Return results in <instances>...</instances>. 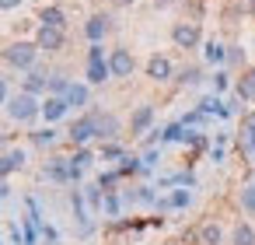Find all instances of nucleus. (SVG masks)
<instances>
[{
    "mask_svg": "<svg viewBox=\"0 0 255 245\" xmlns=\"http://www.w3.org/2000/svg\"><path fill=\"white\" fill-rule=\"evenodd\" d=\"M7 116H11L14 123H32L35 116H42V102H39L35 95H28V91L11 95V98H7Z\"/></svg>",
    "mask_w": 255,
    "mask_h": 245,
    "instance_id": "1",
    "label": "nucleus"
},
{
    "mask_svg": "<svg viewBox=\"0 0 255 245\" xmlns=\"http://www.w3.org/2000/svg\"><path fill=\"white\" fill-rule=\"evenodd\" d=\"M39 42H11L7 49H4V60L11 63V67H18V70H32L35 67V60H39Z\"/></svg>",
    "mask_w": 255,
    "mask_h": 245,
    "instance_id": "2",
    "label": "nucleus"
},
{
    "mask_svg": "<svg viewBox=\"0 0 255 245\" xmlns=\"http://www.w3.org/2000/svg\"><path fill=\"white\" fill-rule=\"evenodd\" d=\"M171 39H175L178 49H196V46H199V28H196L192 21H178V25L171 28Z\"/></svg>",
    "mask_w": 255,
    "mask_h": 245,
    "instance_id": "3",
    "label": "nucleus"
},
{
    "mask_svg": "<svg viewBox=\"0 0 255 245\" xmlns=\"http://www.w3.org/2000/svg\"><path fill=\"white\" fill-rule=\"evenodd\" d=\"M133 67H136V60H133L129 49H112V53H109V70H112V77H129Z\"/></svg>",
    "mask_w": 255,
    "mask_h": 245,
    "instance_id": "4",
    "label": "nucleus"
},
{
    "mask_svg": "<svg viewBox=\"0 0 255 245\" xmlns=\"http://www.w3.org/2000/svg\"><path fill=\"white\" fill-rule=\"evenodd\" d=\"M35 42H39V49H42V53H60V49H63V28L42 25V28H39V35H35Z\"/></svg>",
    "mask_w": 255,
    "mask_h": 245,
    "instance_id": "5",
    "label": "nucleus"
},
{
    "mask_svg": "<svg viewBox=\"0 0 255 245\" xmlns=\"http://www.w3.org/2000/svg\"><path fill=\"white\" fill-rule=\"evenodd\" d=\"M91 137H98V119L95 116H84V119H77L74 126H70V140L81 147V144H88Z\"/></svg>",
    "mask_w": 255,
    "mask_h": 245,
    "instance_id": "6",
    "label": "nucleus"
},
{
    "mask_svg": "<svg viewBox=\"0 0 255 245\" xmlns=\"http://www.w3.org/2000/svg\"><path fill=\"white\" fill-rule=\"evenodd\" d=\"M147 77H150V81H171V60L161 56V53H154V56L147 60Z\"/></svg>",
    "mask_w": 255,
    "mask_h": 245,
    "instance_id": "7",
    "label": "nucleus"
},
{
    "mask_svg": "<svg viewBox=\"0 0 255 245\" xmlns=\"http://www.w3.org/2000/svg\"><path fill=\"white\" fill-rule=\"evenodd\" d=\"M67 98L63 95H49L46 102H42V116H46V123H56V119H63L67 116Z\"/></svg>",
    "mask_w": 255,
    "mask_h": 245,
    "instance_id": "8",
    "label": "nucleus"
},
{
    "mask_svg": "<svg viewBox=\"0 0 255 245\" xmlns=\"http://www.w3.org/2000/svg\"><path fill=\"white\" fill-rule=\"evenodd\" d=\"M150 123H154V105H140V109L133 112V119H129V130H133V133H147Z\"/></svg>",
    "mask_w": 255,
    "mask_h": 245,
    "instance_id": "9",
    "label": "nucleus"
},
{
    "mask_svg": "<svg viewBox=\"0 0 255 245\" xmlns=\"http://www.w3.org/2000/svg\"><path fill=\"white\" fill-rule=\"evenodd\" d=\"M46 88H49V74L39 70V67H32L28 77H25V91H28V95H39V91H46Z\"/></svg>",
    "mask_w": 255,
    "mask_h": 245,
    "instance_id": "10",
    "label": "nucleus"
},
{
    "mask_svg": "<svg viewBox=\"0 0 255 245\" xmlns=\"http://www.w3.org/2000/svg\"><path fill=\"white\" fill-rule=\"evenodd\" d=\"M109 32V18L105 14H95V18H88V25H84V35L91 39V42H102V35Z\"/></svg>",
    "mask_w": 255,
    "mask_h": 245,
    "instance_id": "11",
    "label": "nucleus"
},
{
    "mask_svg": "<svg viewBox=\"0 0 255 245\" xmlns=\"http://www.w3.org/2000/svg\"><path fill=\"white\" fill-rule=\"evenodd\" d=\"M109 77H112L109 60H88V81H91V84H105Z\"/></svg>",
    "mask_w": 255,
    "mask_h": 245,
    "instance_id": "12",
    "label": "nucleus"
},
{
    "mask_svg": "<svg viewBox=\"0 0 255 245\" xmlns=\"http://www.w3.org/2000/svg\"><path fill=\"white\" fill-rule=\"evenodd\" d=\"M63 98H67L70 109H84V105H88V84H70Z\"/></svg>",
    "mask_w": 255,
    "mask_h": 245,
    "instance_id": "13",
    "label": "nucleus"
},
{
    "mask_svg": "<svg viewBox=\"0 0 255 245\" xmlns=\"http://www.w3.org/2000/svg\"><path fill=\"white\" fill-rule=\"evenodd\" d=\"M98 119V137L102 140H116L119 137V119L116 116H95Z\"/></svg>",
    "mask_w": 255,
    "mask_h": 245,
    "instance_id": "14",
    "label": "nucleus"
},
{
    "mask_svg": "<svg viewBox=\"0 0 255 245\" xmlns=\"http://www.w3.org/2000/svg\"><path fill=\"white\" fill-rule=\"evenodd\" d=\"M203 56H206V63H224V60H227V46L217 42V39H210V42L203 46Z\"/></svg>",
    "mask_w": 255,
    "mask_h": 245,
    "instance_id": "15",
    "label": "nucleus"
},
{
    "mask_svg": "<svg viewBox=\"0 0 255 245\" xmlns=\"http://www.w3.org/2000/svg\"><path fill=\"white\" fill-rule=\"evenodd\" d=\"M189 203H192V193H189V189H175V193H171L168 200H161L157 207H175V210H182V207H189Z\"/></svg>",
    "mask_w": 255,
    "mask_h": 245,
    "instance_id": "16",
    "label": "nucleus"
},
{
    "mask_svg": "<svg viewBox=\"0 0 255 245\" xmlns=\"http://www.w3.org/2000/svg\"><path fill=\"white\" fill-rule=\"evenodd\" d=\"M42 25H53V28H63V25H67V14H63L60 7H46V11H42Z\"/></svg>",
    "mask_w": 255,
    "mask_h": 245,
    "instance_id": "17",
    "label": "nucleus"
},
{
    "mask_svg": "<svg viewBox=\"0 0 255 245\" xmlns=\"http://www.w3.org/2000/svg\"><path fill=\"white\" fill-rule=\"evenodd\" d=\"M234 245H255V228L252 224H238L234 228Z\"/></svg>",
    "mask_w": 255,
    "mask_h": 245,
    "instance_id": "18",
    "label": "nucleus"
},
{
    "mask_svg": "<svg viewBox=\"0 0 255 245\" xmlns=\"http://www.w3.org/2000/svg\"><path fill=\"white\" fill-rule=\"evenodd\" d=\"M199 238H203V245H220L224 231H220V224H206V228L199 231Z\"/></svg>",
    "mask_w": 255,
    "mask_h": 245,
    "instance_id": "19",
    "label": "nucleus"
},
{
    "mask_svg": "<svg viewBox=\"0 0 255 245\" xmlns=\"http://www.w3.org/2000/svg\"><path fill=\"white\" fill-rule=\"evenodd\" d=\"M238 98H255V70H248L238 84Z\"/></svg>",
    "mask_w": 255,
    "mask_h": 245,
    "instance_id": "20",
    "label": "nucleus"
},
{
    "mask_svg": "<svg viewBox=\"0 0 255 245\" xmlns=\"http://www.w3.org/2000/svg\"><path fill=\"white\" fill-rule=\"evenodd\" d=\"M67 88H70V81H63V74H49V91L53 95H67Z\"/></svg>",
    "mask_w": 255,
    "mask_h": 245,
    "instance_id": "21",
    "label": "nucleus"
},
{
    "mask_svg": "<svg viewBox=\"0 0 255 245\" xmlns=\"http://www.w3.org/2000/svg\"><path fill=\"white\" fill-rule=\"evenodd\" d=\"M241 207H245L248 214H255V182L241 189Z\"/></svg>",
    "mask_w": 255,
    "mask_h": 245,
    "instance_id": "22",
    "label": "nucleus"
},
{
    "mask_svg": "<svg viewBox=\"0 0 255 245\" xmlns=\"http://www.w3.org/2000/svg\"><path fill=\"white\" fill-rule=\"evenodd\" d=\"M178 81H182V84H199L203 74H199V67H185V70L178 74Z\"/></svg>",
    "mask_w": 255,
    "mask_h": 245,
    "instance_id": "23",
    "label": "nucleus"
},
{
    "mask_svg": "<svg viewBox=\"0 0 255 245\" xmlns=\"http://www.w3.org/2000/svg\"><path fill=\"white\" fill-rule=\"evenodd\" d=\"M32 140L39 147H49V144H56V130H39V133H32Z\"/></svg>",
    "mask_w": 255,
    "mask_h": 245,
    "instance_id": "24",
    "label": "nucleus"
},
{
    "mask_svg": "<svg viewBox=\"0 0 255 245\" xmlns=\"http://www.w3.org/2000/svg\"><path fill=\"white\" fill-rule=\"evenodd\" d=\"M102 207H105L109 217H119V196H116V193H109V196L102 200Z\"/></svg>",
    "mask_w": 255,
    "mask_h": 245,
    "instance_id": "25",
    "label": "nucleus"
},
{
    "mask_svg": "<svg viewBox=\"0 0 255 245\" xmlns=\"http://www.w3.org/2000/svg\"><path fill=\"white\" fill-rule=\"evenodd\" d=\"M84 196H88V203H91V207H102V200H105V196H102V186H88V189H84Z\"/></svg>",
    "mask_w": 255,
    "mask_h": 245,
    "instance_id": "26",
    "label": "nucleus"
},
{
    "mask_svg": "<svg viewBox=\"0 0 255 245\" xmlns=\"http://www.w3.org/2000/svg\"><path fill=\"white\" fill-rule=\"evenodd\" d=\"M102 158H105V161H116V158H123V147H119V144H105V147H102Z\"/></svg>",
    "mask_w": 255,
    "mask_h": 245,
    "instance_id": "27",
    "label": "nucleus"
},
{
    "mask_svg": "<svg viewBox=\"0 0 255 245\" xmlns=\"http://www.w3.org/2000/svg\"><path fill=\"white\" fill-rule=\"evenodd\" d=\"M227 84H231V81H227V74H224V70H217V74H213V91H227Z\"/></svg>",
    "mask_w": 255,
    "mask_h": 245,
    "instance_id": "28",
    "label": "nucleus"
},
{
    "mask_svg": "<svg viewBox=\"0 0 255 245\" xmlns=\"http://www.w3.org/2000/svg\"><path fill=\"white\" fill-rule=\"evenodd\" d=\"M116 179H119V172H105V175H102V179H98V186H102V189H109V193H112V186H116Z\"/></svg>",
    "mask_w": 255,
    "mask_h": 245,
    "instance_id": "29",
    "label": "nucleus"
},
{
    "mask_svg": "<svg viewBox=\"0 0 255 245\" xmlns=\"http://www.w3.org/2000/svg\"><path fill=\"white\" fill-rule=\"evenodd\" d=\"M7 172H14V165H11V158H7V154H4V158H0V179H4V175H7Z\"/></svg>",
    "mask_w": 255,
    "mask_h": 245,
    "instance_id": "30",
    "label": "nucleus"
},
{
    "mask_svg": "<svg viewBox=\"0 0 255 245\" xmlns=\"http://www.w3.org/2000/svg\"><path fill=\"white\" fill-rule=\"evenodd\" d=\"M21 0H0V11H18Z\"/></svg>",
    "mask_w": 255,
    "mask_h": 245,
    "instance_id": "31",
    "label": "nucleus"
},
{
    "mask_svg": "<svg viewBox=\"0 0 255 245\" xmlns=\"http://www.w3.org/2000/svg\"><path fill=\"white\" fill-rule=\"evenodd\" d=\"M241 133H252V137H255V112L245 116V130H241Z\"/></svg>",
    "mask_w": 255,
    "mask_h": 245,
    "instance_id": "32",
    "label": "nucleus"
},
{
    "mask_svg": "<svg viewBox=\"0 0 255 245\" xmlns=\"http://www.w3.org/2000/svg\"><path fill=\"white\" fill-rule=\"evenodd\" d=\"M227 60H231V63H241V49L231 46V49H227Z\"/></svg>",
    "mask_w": 255,
    "mask_h": 245,
    "instance_id": "33",
    "label": "nucleus"
},
{
    "mask_svg": "<svg viewBox=\"0 0 255 245\" xmlns=\"http://www.w3.org/2000/svg\"><path fill=\"white\" fill-rule=\"evenodd\" d=\"M136 196H140V200H143V203H154V189H147V186H143V189H140V193H136Z\"/></svg>",
    "mask_w": 255,
    "mask_h": 245,
    "instance_id": "34",
    "label": "nucleus"
},
{
    "mask_svg": "<svg viewBox=\"0 0 255 245\" xmlns=\"http://www.w3.org/2000/svg\"><path fill=\"white\" fill-rule=\"evenodd\" d=\"M143 165H147V168L157 165V151H147V154H143Z\"/></svg>",
    "mask_w": 255,
    "mask_h": 245,
    "instance_id": "35",
    "label": "nucleus"
},
{
    "mask_svg": "<svg viewBox=\"0 0 255 245\" xmlns=\"http://www.w3.org/2000/svg\"><path fill=\"white\" fill-rule=\"evenodd\" d=\"M7 102V84H4V77H0V105Z\"/></svg>",
    "mask_w": 255,
    "mask_h": 245,
    "instance_id": "36",
    "label": "nucleus"
},
{
    "mask_svg": "<svg viewBox=\"0 0 255 245\" xmlns=\"http://www.w3.org/2000/svg\"><path fill=\"white\" fill-rule=\"evenodd\" d=\"M154 4H157V7H168V4H171V0H154Z\"/></svg>",
    "mask_w": 255,
    "mask_h": 245,
    "instance_id": "37",
    "label": "nucleus"
},
{
    "mask_svg": "<svg viewBox=\"0 0 255 245\" xmlns=\"http://www.w3.org/2000/svg\"><path fill=\"white\" fill-rule=\"evenodd\" d=\"M4 196H7V186H4V182H0V200H4Z\"/></svg>",
    "mask_w": 255,
    "mask_h": 245,
    "instance_id": "38",
    "label": "nucleus"
},
{
    "mask_svg": "<svg viewBox=\"0 0 255 245\" xmlns=\"http://www.w3.org/2000/svg\"><path fill=\"white\" fill-rule=\"evenodd\" d=\"M248 11H252V14H255V0H248Z\"/></svg>",
    "mask_w": 255,
    "mask_h": 245,
    "instance_id": "39",
    "label": "nucleus"
},
{
    "mask_svg": "<svg viewBox=\"0 0 255 245\" xmlns=\"http://www.w3.org/2000/svg\"><path fill=\"white\" fill-rule=\"evenodd\" d=\"M116 4H133V0H116Z\"/></svg>",
    "mask_w": 255,
    "mask_h": 245,
    "instance_id": "40",
    "label": "nucleus"
},
{
    "mask_svg": "<svg viewBox=\"0 0 255 245\" xmlns=\"http://www.w3.org/2000/svg\"><path fill=\"white\" fill-rule=\"evenodd\" d=\"M171 245H175V242H171Z\"/></svg>",
    "mask_w": 255,
    "mask_h": 245,
    "instance_id": "41",
    "label": "nucleus"
}]
</instances>
